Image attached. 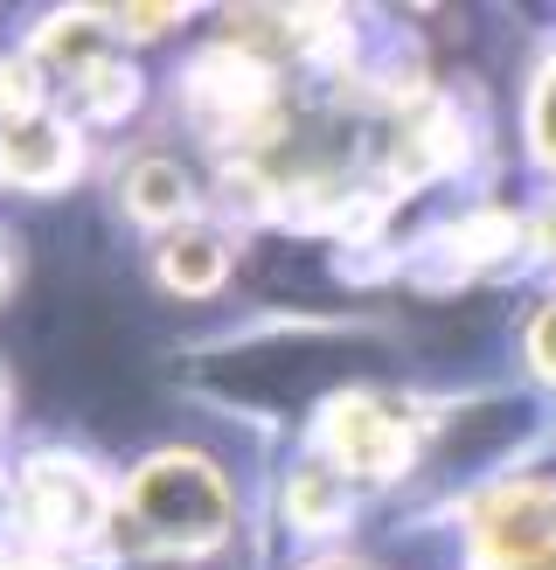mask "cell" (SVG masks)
Returning a JSON list of instances; mask_svg holds the SVG:
<instances>
[{
	"mask_svg": "<svg viewBox=\"0 0 556 570\" xmlns=\"http://www.w3.org/2000/svg\"><path fill=\"white\" fill-rule=\"evenodd\" d=\"M126 522L139 529L147 550L195 557V550L230 535V488H222V473L202 452H160V460H147L132 473Z\"/></svg>",
	"mask_w": 556,
	"mask_h": 570,
	"instance_id": "obj_1",
	"label": "cell"
},
{
	"mask_svg": "<svg viewBox=\"0 0 556 570\" xmlns=\"http://www.w3.org/2000/svg\"><path fill=\"white\" fill-rule=\"evenodd\" d=\"M473 535L494 570H556V488H536V480L494 488L473 515Z\"/></svg>",
	"mask_w": 556,
	"mask_h": 570,
	"instance_id": "obj_2",
	"label": "cell"
},
{
	"mask_svg": "<svg viewBox=\"0 0 556 570\" xmlns=\"http://www.w3.org/2000/svg\"><path fill=\"white\" fill-rule=\"evenodd\" d=\"M410 417L389 396H334L327 411V445L334 466H361V473H389L410 460Z\"/></svg>",
	"mask_w": 556,
	"mask_h": 570,
	"instance_id": "obj_3",
	"label": "cell"
},
{
	"mask_svg": "<svg viewBox=\"0 0 556 570\" xmlns=\"http://www.w3.org/2000/svg\"><path fill=\"white\" fill-rule=\"evenodd\" d=\"M0 167H8L14 181H28V188H42V181H56L70 167V132L63 126H49L42 111H0Z\"/></svg>",
	"mask_w": 556,
	"mask_h": 570,
	"instance_id": "obj_4",
	"label": "cell"
},
{
	"mask_svg": "<svg viewBox=\"0 0 556 570\" xmlns=\"http://www.w3.org/2000/svg\"><path fill=\"white\" fill-rule=\"evenodd\" d=\"M28 515H36L49 535H83L98 522V488L91 473L70 466V460H42L28 473Z\"/></svg>",
	"mask_w": 556,
	"mask_h": 570,
	"instance_id": "obj_5",
	"label": "cell"
},
{
	"mask_svg": "<svg viewBox=\"0 0 556 570\" xmlns=\"http://www.w3.org/2000/svg\"><path fill=\"white\" fill-rule=\"evenodd\" d=\"M222 272H230V250H222L216 230H167V237H160V278L175 285L181 299L216 293Z\"/></svg>",
	"mask_w": 556,
	"mask_h": 570,
	"instance_id": "obj_6",
	"label": "cell"
},
{
	"mask_svg": "<svg viewBox=\"0 0 556 570\" xmlns=\"http://www.w3.org/2000/svg\"><path fill=\"white\" fill-rule=\"evenodd\" d=\"M126 209L132 216H147V223H175L188 209V181H181V167L175 160H139L132 175H126Z\"/></svg>",
	"mask_w": 556,
	"mask_h": 570,
	"instance_id": "obj_7",
	"label": "cell"
},
{
	"mask_svg": "<svg viewBox=\"0 0 556 570\" xmlns=\"http://www.w3.org/2000/svg\"><path fill=\"white\" fill-rule=\"evenodd\" d=\"M528 139H536L543 167L556 175V63L536 77V98H528Z\"/></svg>",
	"mask_w": 556,
	"mask_h": 570,
	"instance_id": "obj_8",
	"label": "cell"
},
{
	"mask_svg": "<svg viewBox=\"0 0 556 570\" xmlns=\"http://www.w3.org/2000/svg\"><path fill=\"white\" fill-rule=\"evenodd\" d=\"M528 362H536L543 383H556V299L536 313V327H528Z\"/></svg>",
	"mask_w": 556,
	"mask_h": 570,
	"instance_id": "obj_9",
	"label": "cell"
},
{
	"mask_svg": "<svg viewBox=\"0 0 556 570\" xmlns=\"http://www.w3.org/2000/svg\"><path fill=\"white\" fill-rule=\"evenodd\" d=\"M536 244H543V250H549V258H556V203H549V209L536 216Z\"/></svg>",
	"mask_w": 556,
	"mask_h": 570,
	"instance_id": "obj_10",
	"label": "cell"
},
{
	"mask_svg": "<svg viewBox=\"0 0 556 570\" xmlns=\"http://www.w3.org/2000/svg\"><path fill=\"white\" fill-rule=\"evenodd\" d=\"M14 570H42V563H14Z\"/></svg>",
	"mask_w": 556,
	"mask_h": 570,
	"instance_id": "obj_11",
	"label": "cell"
},
{
	"mask_svg": "<svg viewBox=\"0 0 556 570\" xmlns=\"http://www.w3.org/2000/svg\"><path fill=\"white\" fill-rule=\"evenodd\" d=\"M0 272H8V265H0Z\"/></svg>",
	"mask_w": 556,
	"mask_h": 570,
	"instance_id": "obj_12",
	"label": "cell"
}]
</instances>
